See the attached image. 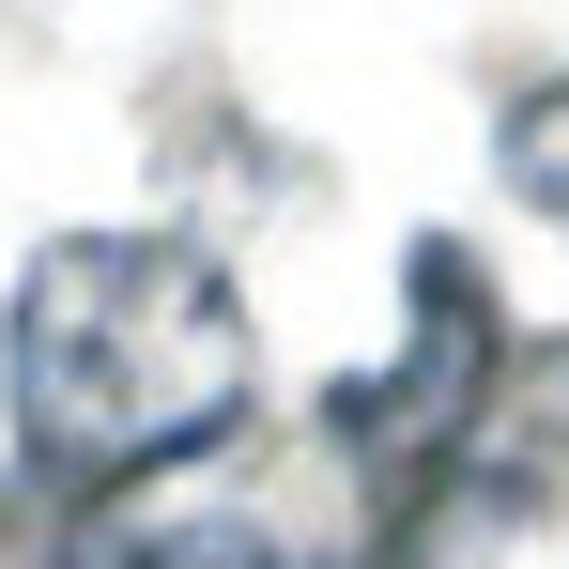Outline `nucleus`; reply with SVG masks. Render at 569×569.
<instances>
[{"label": "nucleus", "mask_w": 569, "mask_h": 569, "mask_svg": "<svg viewBox=\"0 0 569 569\" xmlns=\"http://www.w3.org/2000/svg\"><path fill=\"white\" fill-rule=\"evenodd\" d=\"M247 400H262V323L200 231H154V216L47 231L0 292V431L47 508L231 447Z\"/></svg>", "instance_id": "nucleus-1"}, {"label": "nucleus", "mask_w": 569, "mask_h": 569, "mask_svg": "<svg viewBox=\"0 0 569 569\" xmlns=\"http://www.w3.org/2000/svg\"><path fill=\"white\" fill-rule=\"evenodd\" d=\"M492 400H508V308L477 278V247L416 231L400 339H385L355 385H323V431H339V462L370 477V492H416V477H447L477 431H492Z\"/></svg>", "instance_id": "nucleus-2"}, {"label": "nucleus", "mask_w": 569, "mask_h": 569, "mask_svg": "<svg viewBox=\"0 0 569 569\" xmlns=\"http://www.w3.org/2000/svg\"><path fill=\"white\" fill-rule=\"evenodd\" d=\"M62 569H308V555L247 492H154V477H123V492H78Z\"/></svg>", "instance_id": "nucleus-3"}, {"label": "nucleus", "mask_w": 569, "mask_h": 569, "mask_svg": "<svg viewBox=\"0 0 569 569\" xmlns=\"http://www.w3.org/2000/svg\"><path fill=\"white\" fill-rule=\"evenodd\" d=\"M492 170H508V200L569 247V62H555V78H523V93L492 108Z\"/></svg>", "instance_id": "nucleus-4"}, {"label": "nucleus", "mask_w": 569, "mask_h": 569, "mask_svg": "<svg viewBox=\"0 0 569 569\" xmlns=\"http://www.w3.org/2000/svg\"><path fill=\"white\" fill-rule=\"evenodd\" d=\"M508 385H523V416H539V477H569V339L555 355H508Z\"/></svg>", "instance_id": "nucleus-5"}]
</instances>
